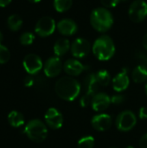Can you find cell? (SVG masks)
Returning a JSON list of instances; mask_svg holds the SVG:
<instances>
[{
    "label": "cell",
    "instance_id": "obj_12",
    "mask_svg": "<svg viewBox=\"0 0 147 148\" xmlns=\"http://www.w3.org/2000/svg\"><path fill=\"white\" fill-rule=\"evenodd\" d=\"M91 124L95 130L104 132L111 127L112 117L107 114H99L92 118Z\"/></svg>",
    "mask_w": 147,
    "mask_h": 148
},
{
    "label": "cell",
    "instance_id": "obj_9",
    "mask_svg": "<svg viewBox=\"0 0 147 148\" xmlns=\"http://www.w3.org/2000/svg\"><path fill=\"white\" fill-rule=\"evenodd\" d=\"M23 65L26 72L29 75H36L42 69V62L41 58L35 54L27 55L23 59Z\"/></svg>",
    "mask_w": 147,
    "mask_h": 148
},
{
    "label": "cell",
    "instance_id": "obj_16",
    "mask_svg": "<svg viewBox=\"0 0 147 148\" xmlns=\"http://www.w3.org/2000/svg\"><path fill=\"white\" fill-rule=\"evenodd\" d=\"M56 28L58 31L63 36H73L78 29L76 23L72 19H62L61 20Z\"/></svg>",
    "mask_w": 147,
    "mask_h": 148
},
{
    "label": "cell",
    "instance_id": "obj_23",
    "mask_svg": "<svg viewBox=\"0 0 147 148\" xmlns=\"http://www.w3.org/2000/svg\"><path fill=\"white\" fill-rule=\"evenodd\" d=\"M96 78H97V81H98L99 84L101 86H103V87L108 86L109 83L111 82L110 74L105 69L98 71V73L96 74Z\"/></svg>",
    "mask_w": 147,
    "mask_h": 148
},
{
    "label": "cell",
    "instance_id": "obj_13",
    "mask_svg": "<svg viewBox=\"0 0 147 148\" xmlns=\"http://www.w3.org/2000/svg\"><path fill=\"white\" fill-rule=\"evenodd\" d=\"M111 103V98L105 93H97L92 98L91 105L95 112L105 111Z\"/></svg>",
    "mask_w": 147,
    "mask_h": 148
},
{
    "label": "cell",
    "instance_id": "obj_1",
    "mask_svg": "<svg viewBox=\"0 0 147 148\" xmlns=\"http://www.w3.org/2000/svg\"><path fill=\"white\" fill-rule=\"evenodd\" d=\"M81 84L72 77L64 76L60 78L55 85L56 95L62 100L72 101L77 98L81 92Z\"/></svg>",
    "mask_w": 147,
    "mask_h": 148
},
{
    "label": "cell",
    "instance_id": "obj_40",
    "mask_svg": "<svg viewBox=\"0 0 147 148\" xmlns=\"http://www.w3.org/2000/svg\"><path fill=\"white\" fill-rule=\"evenodd\" d=\"M120 1H123V2H126V1H128V0H120Z\"/></svg>",
    "mask_w": 147,
    "mask_h": 148
},
{
    "label": "cell",
    "instance_id": "obj_24",
    "mask_svg": "<svg viewBox=\"0 0 147 148\" xmlns=\"http://www.w3.org/2000/svg\"><path fill=\"white\" fill-rule=\"evenodd\" d=\"M78 148H94V139L92 136H85L79 140Z\"/></svg>",
    "mask_w": 147,
    "mask_h": 148
},
{
    "label": "cell",
    "instance_id": "obj_30",
    "mask_svg": "<svg viewBox=\"0 0 147 148\" xmlns=\"http://www.w3.org/2000/svg\"><path fill=\"white\" fill-rule=\"evenodd\" d=\"M139 118H140L141 120H145V119H147V108L146 107H142V108L139 109Z\"/></svg>",
    "mask_w": 147,
    "mask_h": 148
},
{
    "label": "cell",
    "instance_id": "obj_8",
    "mask_svg": "<svg viewBox=\"0 0 147 148\" xmlns=\"http://www.w3.org/2000/svg\"><path fill=\"white\" fill-rule=\"evenodd\" d=\"M91 46L89 42L84 38L75 39L71 45V53L75 58H83L90 52Z\"/></svg>",
    "mask_w": 147,
    "mask_h": 148
},
{
    "label": "cell",
    "instance_id": "obj_10",
    "mask_svg": "<svg viewBox=\"0 0 147 148\" xmlns=\"http://www.w3.org/2000/svg\"><path fill=\"white\" fill-rule=\"evenodd\" d=\"M62 69V63L61 59L58 56H54L49 58L43 67L44 74L48 77H55L57 76Z\"/></svg>",
    "mask_w": 147,
    "mask_h": 148
},
{
    "label": "cell",
    "instance_id": "obj_31",
    "mask_svg": "<svg viewBox=\"0 0 147 148\" xmlns=\"http://www.w3.org/2000/svg\"><path fill=\"white\" fill-rule=\"evenodd\" d=\"M139 147L140 148H147V134H144L139 140Z\"/></svg>",
    "mask_w": 147,
    "mask_h": 148
},
{
    "label": "cell",
    "instance_id": "obj_21",
    "mask_svg": "<svg viewBox=\"0 0 147 148\" xmlns=\"http://www.w3.org/2000/svg\"><path fill=\"white\" fill-rule=\"evenodd\" d=\"M23 24V20L18 15H11L8 17L7 20V25L9 29L12 31H17L20 29L21 26Z\"/></svg>",
    "mask_w": 147,
    "mask_h": 148
},
{
    "label": "cell",
    "instance_id": "obj_3",
    "mask_svg": "<svg viewBox=\"0 0 147 148\" xmlns=\"http://www.w3.org/2000/svg\"><path fill=\"white\" fill-rule=\"evenodd\" d=\"M90 23L95 30L106 32L112 27L113 17L111 12L106 8H96L90 15Z\"/></svg>",
    "mask_w": 147,
    "mask_h": 148
},
{
    "label": "cell",
    "instance_id": "obj_17",
    "mask_svg": "<svg viewBox=\"0 0 147 148\" xmlns=\"http://www.w3.org/2000/svg\"><path fill=\"white\" fill-rule=\"evenodd\" d=\"M63 69L68 75L71 76H76L83 72L85 66L76 59H69L65 62Z\"/></svg>",
    "mask_w": 147,
    "mask_h": 148
},
{
    "label": "cell",
    "instance_id": "obj_35",
    "mask_svg": "<svg viewBox=\"0 0 147 148\" xmlns=\"http://www.w3.org/2000/svg\"><path fill=\"white\" fill-rule=\"evenodd\" d=\"M142 44H143V47L147 50V34L145 35V36L143 37V40H142Z\"/></svg>",
    "mask_w": 147,
    "mask_h": 148
},
{
    "label": "cell",
    "instance_id": "obj_20",
    "mask_svg": "<svg viewBox=\"0 0 147 148\" xmlns=\"http://www.w3.org/2000/svg\"><path fill=\"white\" fill-rule=\"evenodd\" d=\"M8 121L13 127H19L24 124V117L18 111H11L8 115Z\"/></svg>",
    "mask_w": 147,
    "mask_h": 148
},
{
    "label": "cell",
    "instance_id": "obj_15",
    "mask_svg": "<svg viewBox=\"0 0 147 148\" xmlns=\"http://www.w3.org/2000/svg\"><path fill=\"white\" fill-rule=\"evenodd\" d=\"M83 85H84V89L86 91V95L91 97L96 95L100 86L96 78V74L89 73L88 75H87L83 81Z\"/></svg>",
    "mask_w": 147,
    "mask_h": 148
},
{
    "label": "cell",
    "instance_id": "obj_36",
    "mask_svg": "<svg viewBox=\"0 0 147 148\" xmlns=\"http://www.w3.org/2000/svg\"><path fill=\"white\" fill-rule=\"evenodd\" d=\"M29 2H31V3H38V2H40L41 0H29Z\"/></svg>",
    "mask_w": 147,
    "mask_h": 148
},
{
    "label": "cell",
    "instance_id": "obj_34",
    "mask_svg": "<svg viewBox=\"0 0 147 148\" xmlns=\"http://www.w3.org/2000/svg\"><path fill=\"white\" fill-rule=\"evenodd\" d=\"M12 0H0V7H6L11 3Z\"/></svg>",
    "mask_w": 147,
    "mask_h": 148
},
{
    "label": "cell",
    "instance_id": "obj_2",
    "mask_svg": "<svg viewBox=\"0 0 147 148\" xmlns=\"http://www.w3.org/2000/svg\"><path fill=\"white\" fill-rule=\"evenodd\" d=\"M93 53L100 61H107L111 59L115 53V45L113 39L108 36L98 37L93 45Z\"/></svg>",
    "mask_w": 147,
    "mask_h": 148
},
{
    "label": "cell",
    "instance_id": "obj_26",
    "mask_svg": "<svg viewBox=\"0 0 147 148\" xmlns=\"http://www.w3.org/2000/svg\"><path fill=\"white\" fill-rule=\"evenodd\" d=\"M10 58V53L9 49L0 43V64L6 63Z\"/></svg>",
    "mask_w": 147,
    "mask_h": 148
},
{
    "label": "cell",
    "instance_id": "obj_6",
    "mask_svg": "<svg viewBox=\"0 0 147 148\" xmlns=\"http://www.w3.org/2000/svg\"><path fill=\"white\" fill-rule=\"evenodd\" d=\"M128 15L133 22H142L147 16V3L144 0L133 1L129 7Z\"/></svg>",
    "mask_w": 147,
    "mask_h": 148
},
{
    "label": "cell",
    "instance_id": "obj_41",
    "mask_svg": "<svg viewBox=\"0 0 147 148\" xmlns=\"http://www.w3.org/2000/svg\"><path fill=\"white\" fill-rule=\"evenodd\" d=\"M146 67H147V59H146Z\"/></svg>",
    "mask_w": 147,
    "mask_h": 148
},
{
    "label": "cell",
    "instance_id": "obj_38",
    "mask_svg": "<svg viewBox=\"0 0 147 148\" xmlns=\"http://www.w3.org/2000/svg\"><path fill=\"white\" fill-rule=\"evenodd\" d=\"M145 90H146V93L147 95V82L146 83V85H145Z\"/></svg>",
    "mask_w": 147,
    "mask_h": 148
},
{
    "label": "cell",
    "instance_id": "obj_11",
    "mask_svg": "<svg viewBox=\"0 0 147 148\" xmlns=\"http://www.w3.org/2000/svg\"><path fill=\"white\" fill-rule=\"evenodd\" d=\"M47 125L52 129H59L63 124V116L62 114L54 108H49L44 116Z\"/></svg>",
    "mask_w": 147,
    "mask_h": 148
},
{
    "label": "cell",
    "instance_id": "obj_28",
    "mask_svg": "<svg viewBox=\"0 0 147 148\" xmlns=\"http://www.w3.org/2000/svg\"><path fill=\"white\" fill-rule=\"evenodd\" d=\"M120 2V0H101V3L103 6L107 8H113L117 6V4Z\"/></svg>",
    "mask_w": 147,
    "mask_h": 148
},
{
    "label": "cell",
    "instance_id": "obj_22",
    "mask_svg": "<svg viewBox=\"0 0 147 148\" xmlns=\"http://www.w3.org/2000/svg\"><path fill=\"white\" fill-rule=\"evenodd\" d=\"M73 4V0H54V8L58 12L68 10Z\"/></svg>",
    "mask_w": 147,
    "mask_h": 148
},
{
    "label": "cell",
    "instance_id": "obj_32",
    "mask_svg": "<svg viewBox=\"0 0 147 148\" xmlns=\"http://www.w3.org/2000/svg\"><path fill=\"white\" fill-rule=\"evenodd\" d=\"M136 57H137L138 59L141 60V61H144V62H146L147 59L146 54L145 52L141 51V50H138V51L136 52Z\"/></svg>",
    "mask_w": 147,
    "mask_h": 148
},
{
    "label": "cell",
    "instance_id": "obj_42",
    "mask_svg": "<svg viewBox=\"0 0 147 148\" xmlns=\"http://www.w3.org/2000/svg\"><path fill=\"white\" fill-rule=\"evenodd\" d=\"M109 148H117V147H109Z\"/></svg>",
    "mask_w": 147,
    "mask_h": 148
},
{
    "label": "cell",
    "instance_id": "obj_27",
    "mask_svg": "<svg viewBox=\"0 0 147 148\" xmlns=\"http://www.w3.org/2000/svg\"><path fill=\"white\" fill-rule=\"evenodd\" d=\"M125 101V97L121 95H114L111 97V102L114 105H120Z\"/></svg>",
    "mask_w": 147,
    "mask_h": 148
},
{
    "label": "cell",
    "instance_id": "obj_4",
    "mask_svg": "<svg viewBox=\"0 0 147 148\" xmlns=\"http://www.w3.org/2000/svg\"><path fill=\"white\" fill-rule=\"evenodd\" d=\"M24 133L27 137L36 143L44 141L48 135V129L45 124L40 120H32L27 123L24 128Z\"/></svg>",
    "mask_w": 147,
    "mask_h": 148
},
{
    "label": "cell",
    "instance_id": "obj_14",
    "mask_svg": "<svg viewBox=\"0 0 147 148\" xmlns=\"http://www.w3.org/2000/svg\"><path fill=\"white\" fill-rule=\"evenodd\" d=\"M130 84V80L127 75V69H124L120 73L116 75L113 79V88L116 92L126 90Z\"/></svg>",
    "mask_w": 147,
    "mask_h": 148
},
{
    "label": "cell",
    "instance_id": "obj_18",
    "mask_svg": "<svg viewBox=\"0 0 147 148\" xmlns=\"http://www.w3.org/2000/svg\"><path fill=\"white\" fill-rule=\"evenodd\" d=\"M70 49V42L66 38H61L57 40L54 45V53L56 56H62L65 55Z\"/></svg>",
    "mask_w": 147,
    "mask_h": 148
},
{
    "label": "cell",
    "instance_id": "obj_7",
    "mask_svg": "<svg viewBox=\"0 0 147 148\" xmlns=\"http://www.w3.org/2000/svg\"><path fill=\"white\" fill-rule=\"evenodd\" d=\"M55 27V22L53 18L49 16H43L37 21L35 31L39 36L46 37L54 33Z\"/></svg>",
    "mask_w": 147,
    "mask_h": 148
},
{
    "label": "cell",
    "instance_id": "obj_33",
    "mask_svg": "<svg viewBox=\"0 0 147 148\" xmlns=\"http://www.w3.org/2000/svg\"><path fill=\"white\" fill-rule=\"evenodd\" d=\"M34 83V80L31 76H27L25 79H24V85L26 87H31Z\"/></svg>",
    "mask_w": 147,
    "mask_h": 148
},
{
    "label": "cell",
    "instance_id": "obj_39",
    "mask_svg": "<svg viewBox=\"0 0 147 148\" xmlns=\"http://www.w3.org/2000/svg\"><path fill=\"white\" fill-rule=\"evenodd\" d=\"M126 148H134L133 147H132V146H128L127 147H126Z\"/></svg>",
    "mask_w": 147,
    "mask_h": 148
},
{
    "label": "cell",
    "instance_id": "obj_19",
    "mask_svg": "<svg viewBox=\"0 0 147 148\" xmlns=\"http://www.w3.org/2000/svg\"><path fill=\"white\" fill-rule=\"evenodd\" d=\"M132 77L134 82L136 83H142L147 80V67L145 65H139L137 66L133 73Z\"/></svg>",
    "mask_w": 147,
    "mask_h": 148
},
{
    "label": "cell",
    "instance_id": "obj_5",
    "mask_svg": "<svg viewBox=\"0 0 147 148\" xmlns=\"http://www.w3.org/2000/svg\"><path fill=\"white\" fill-rule=\"evenodd\" d=\"M137 123V118L133 112L126 110L121 112L116 118V127L121 132H128L132 130Z\"/></svg>",
    "mask_w": 147,
    "mask_h": 148
},
{
    "label": "cell",
    "instance_id": "obj_29",
    "mask_svg": "<svg viewBox=\"0 0 147 148\" xmlns=\"http://www.w3.org/2000/svg\"><path fill=\"white\" fill-rule=\"evenodd\" d=\"M92 98H93V97H91V96H89V95H85L84 96H82L81 99V101H80L81 106L82 108L88 107V106L91 103Z\"/></svg>",
    "mask_w": 147,
    "mask_h": 148
},
{
    "label": "cell",
    "instance_id": "obj_37",
    "mask_svg": "<svg viewBox=\"0 0 147 148\" xmlns=\"http://www.w3.org/2000/svg\"><path fill=\"white\" fill-rule=\"evenodd\" d=\"M2 40H3V34H2L1 31H0V43H1V42H2Z\"/></svg>",
    "mask_w": 147,
    "mask_h": 148
},
{
    "label": "cell",
    "instance_id": "obj_25",
    "mask_svg": "<svg viewBox=\"0 0 147 148\" xmlns=\"http://www.w3.org/2000/svg\"><path fill=\"white\" fill-rule=\"evenodd\" d=\"M34 39L35 36L30 32H24L19 37V41L23 45H30L34 42Z\"/></svg>",
    "mask_w": 147,
    "mask_h": 148
}]
</instances>
